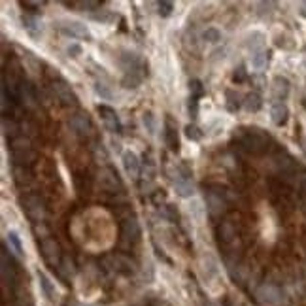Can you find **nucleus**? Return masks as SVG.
I'll use <instances>...</instances> for the list:
<instances>
[{"label": "nucleus", "instance_id": "nucleus-5", "mask_svg": "<svg viewBox=\"0 0 306 306\" xmlns=\"http://www.w3.org/2000/svg\"><path fill=\"white\" fill-rule=\"evenodd\" d=\"M63 31L66 32V34H70L72 38H89L87 27L83 25V23H78V21H68V23L63 27Z\"/></svg>", "mask_w": 306, "mask_h": 306}, {"label": "nucleus", "instance_id": "nucleus-15", "mask_svg": "<svg viewBox=\"0 0 306 306\" xmlns=\"http://www.w3.org/2000/svg\"><path fill=\"white\" fill-rule=\"evenodd\" d=\"M204 38H210V42H218V40H219V32L214 31V29H208V31L204 32Z\"/></svg>", "mask_w": 306, "mask_h": 306}, {"label": "nucleus", "instance_id": "nucleus-14", "mask_svg": "<svg viewBox=\"0 0 306 306\" xmlns=\"http://www.w3.org/2000/svg\"><path fill=\"white\" fill-rule=\"evenodd\" d=\"M97 93L100 95V99H112V93H110L106 89V85H102V83L97 85Z\"/></svg>", "mask_w": 306, "mask_h": 306}, {"label": "nucleus", "instance_id": "nucleus-2", "mask_svg": "<svg viewBox=\"0 0 306 306\" xmlns=\"http://www.w3.org/2000/svg\"><path fill=\"white\" fill-rule=\"evenodd\" d=\"M123 169L131 178H136L138 170H140V161H138V155L134 151H125L123 153Z\"/></svg>", "mask_w": 306, "mask_h": 306}, {"label": "nucleus", "instance_id": "nucleus-9", "mask_svg": "<svg viewBox=\"0 0 306 306\" xmlns=\"http://www.w3.org/2000/svg\"><path fill=\"white\" fill-rule=\"evenodd\" d=\"M55 89H57V93H59V97L63 99V102H74V95H72V91H70L68 87H64V83H57L55 85Z\"/></svg>", "mask_w": 306, "mask_h": 306}, {"label": "nucleus", "instance_id": "nucleus-8", "mask_svg": "<svg viewBox=\"0 0 306 306\" xmlns=\"http://www.w3.org/2000/svg\"><path fill=\"white\" fill-rule=\"evenodd\" d=\"M265 64H267V57L263 51H257V53H251L250 57V66L253 70H263L265 68Z\"/></svg>", "mask_w": 306, "mask_h": 306}, {"label": "nucleus", "instance_id": "nucleus-7", "mask_svg": "<svg viewBox=\"0 0 306 306\" xmlns=\"http://www.w3.org/2000/svg\"><path fill=\"white\" fill-rule=\"evenodd\" d=\"M259 295H261L263 302H270V304H276V302L280 300V293H278V289H274V288H265Z\"/></svg>", "mask_w": 306, "mask_h": 306}, {"label": "nucleus", "instance_id": "nucleus-13", "mask_svg": "<svg viewBox=\"0 0 306 306\" xmlns=\"http://www.w3.org/2000/svg\"><path fill=\"white\" fill-rule=\"evenodd\" d=\"M8 240L13 244V248L17 250V253H23V246H21V242H19V238L15 232H10V234H8Z\"/></svg>", "mask_w": 306, "mask_h": 306}, {"label": "nucleus", "instance_id": "nucleus-3", "mask_svg": "<svg viewBox=\"0 0 306 306\" xmlns=\"http://www.w3.org/2000/svg\"><path fill=\"white\" fill-rule=\"evenodd\" d=\"M288 106L284 102H274L270 106V119L274 121L276 125H284L288 121Z\"/></svg>", "mask_w": 306, "mask_h": 306}, {"label": "nucleus", "instance_id": "nucleus-12", "mask_svg": "<svg viewBox=\"0 0 306 306\" xmlns=\"http://www.w3.org/2000/svg\"><path fill=\"white\" fill-rule=\"evenodd\" d=\"M176 189H178V193L183 195V197L187 195V191H191V193H193V185H191V183H187V181H180V183L176 185Z\"/></svg>", "mask_w": 306, "mask_h": 306}, {"label": "nucleus", "instance_id": "nucleus-4", "mask_svg": "<svg viewBox=\"0 0 306 306\" xmlns=\"http://www.w3.org/2000/svg\"><path fill=\"white\" fill-rule=\"evenodd\" d=\"M272 91H274L276 102H284L289 93V81L286 80V78H276V80L272 81Z\"/></svg>", "mask_w": 306, "mask_h": 306}, {"label": "nucleus", "instance_id": "nucleus-10", "mask_svg": "<svg viewBox=\"0 0 306 306\" xmlns=\"http://www.w3.org/2000/svg\"><path fill=\"white\" fill-rule=\"evenodd\" d=\"M72 127H74L78 132H83L89 129V123H87V117L85 115H76L74 119H72Z\"/></svg>", "mask_w": 306, "mask_h": 306}, {"label": "nucleus", "instance_id": "nucleus-1", "mask_svg": "<svg viewBox=\"0 0 306 306\" xmlns=\"http://www.w3.org/2000/svg\"><path fill=\"white\" fill-rule=\"evenodd\" d=\"M185 210H187V214L191 216V219H193L197 225L204 223V218H206V208H204V204H202V200L200 199H197V197L189 199L187 202H185Z\"/></svg>", "mask_w": 306, "mask_h": 306}, {"label": "nucleus", "instance_id": "nucleus-11", "mask_svg": "<svg viewBox=\"0 0 306 306\" xmlns=\"http://www.w3.org/2000/svg\"><path fill=\"white\" fill-rule=\"evenodd\" d=\"M259 108H261V99H259L257 95L250 97V99H248V102H246V110H248V112H257Z\"/></svg>", "mask_w": 306, "mask_h": 306}, {"label": "nucleus", "instance_id": "nucleus-6", "mask_svg": "<svg viewBox=\"0 0 306 306\" xmlns=\"http://www.w3.org/2000/svg\"><path fill=\"white\" fill-rule=\"evenodd\" d=\"M100 113H102V119H104V123H106L108 129H112V131H119V123L115 115H113L112 110H108V108H100Z\"/></svg>", "mask_w": 306, "mask_h": 306}]
</instances>
